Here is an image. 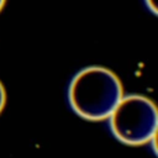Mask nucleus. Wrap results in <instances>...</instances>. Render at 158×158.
<instances>
[{
  "label": "nucleus",
  "instance_id": "obj_3",
  "mask_svg": "<svg viewBox=\"0 0 158 158\" xmlns=\"http://www.w3.org/2000/svg\"><path fill=\"white\" fill-rule=\"evenodd\" d=\"M5 99H6V95H5V90H4V86L2 84L0 83V111L2 110L4 105H5Z\"/></svg>",
  "mask_w": 158,
  "mask_h": 158
},
{
  "label": "nucleus",
  "instance_id": "obj_4",
  "mask_svg": "<svg viewBox=\"0 0 158 158\" xmlns=\"http://www.w3.org/2000/svg\"><path fill=\"white\" fill-rule=\"evenodd\" d=\"M153 1H154V0H147V4H148V5H149V7L152 9V11H153V12H156V6L153 5Z\"/></svg>",
  "mask_w": 158,
  "mask_h": 158
},
{
  "label": "nucleus",
  "instance_id": "obj_2",
  "mask_svg": "<svg viewBox=\"0 0 158 158\" xmlns=\"http://www.w3.org/2000/svg\"><path fill=\"white\" fill-rule=\"evenodd\" d=\"M157 109L147 98L128 95L122 98L110 115L115 137L131 146L152 141L157 133Z\"/></svg>",
  "mask_w": 158,
  "mask_h": 158
},
{
  "label": "nucleus",
  "instance_id": "obj_5",
  "mask_svg": "<svg viewBox=\"0 0 158 158\" xmlns=\"http://www.w3.org/2000/svg\"><path fill=\"white\" fill-rule=\"evenodd\" d=\"M4 4H5V0H0V10L2 9V6H4Z\"/></svg>",
  "mask_w": 158,
  "mask_h": 158
},
{
  "label": "nucleus",
  "instance_id": "obj_1",
  "mask_svg": "<svg viewBox=\"0 0 158 158\" xmlns=\"http://www.w3.org/2000/svg\"><path fill=\"white\" fill-rule=\"evenodd\" d=\"M121 99V81L111 70L102 67L83 69L69 86V102L73 110L86 120L110 117Z\"/></svg>",
  "mask_w": 158,
  "mask_h": 158
}]
</instances>
